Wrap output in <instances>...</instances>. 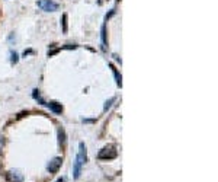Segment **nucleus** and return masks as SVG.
<instances>
[{"label": "nucleus", "mask_w": 218, "mask_h": 182, "mask_svg": "<svg viewBox=\"0 0 218 182\" xmlns=\"http://www.w3.org/2000/svg\"><path fill=\"white\" fill-rule=\"evenodd\" d=\"M101 38H102V50L106 51V25H102V29H101Z\"/></svg>", "instance_id": "obj_7"}, {"label": "nucleus", "mask_w": 218, "mask_h": 182, "mask_svg": "<svg viewBox=\"0 0 218 182\" xmlns=\"http://www.w3.org/2000/svg\"><path fill=\"white\" fill-rule=\"evenodd\" d=\"M58 143L61 144V146H66V133H64L63 128H60L58 130Z\"/></svg>", "instance_id": "obj_8"}, {"label": "nucleus", "mask_w": 218, "mask_h": 182, "mask_svg": "<svg viewBox=\"0 0 218 182\" xmlns=\"http://www.w3.org/2000/svg\"><path fill=\"white\" fill-rule=\"evenodd\" d=\"M57 182H63V179H58V181H57Z\"/></svg>", "instance_id": "obj_14"}, {"label": "nucleus", "mask_w": 218, "mask_h": 182, "mask_svg": "<svg viewBox=\"0 0 218 182\" xmlns=\"http://www.w3.org/2000/svg\"><path fill=\"white\" fill-rule=\"evenodd\" d=\"M45 106H48L52 112H55V114H61L63 112V106L60 105V104H57V102H50V104H45Z\"/></svg>", "instance_id": "obj_6"}, {"label": "nucleus", "mask_w": 218, "mask_h": 182, "mask_svg": "<svg viewBox=\"0 0 218 182\" xmlns=\"http://www.w3.org/2000/svg\"><path fill=\"white\" fill-rule=\"evenodd\" d=\"M66 48H76V45H70L68 44V45H66Z\"/></svg>", "instance_id": "obj_13"}, {"label": "nucleus", "mask_w": 218, "mask_h": 182, "mask_svg": "<svg viewBox=\"0 0 218 182\" xmlns=\"http://www.w3.org/2000/svg\"><path fill=\"white\" fill-rule=\"evenodd\" d=\"M115 99H116V98H111L109 101H106V104H105V108H103V111H108L109 108L112 106V104H113V102H115Z\"/></svg>", "instance_id": "obj_10"}, {"label": "nucleus", "mask_w": 218, "mask_h": 182, "mask_svg": "<svg viewBox=\"0 0 218 182\" xmlns=\"http://www.w3.org/2000/svg\"><path fill=\"white\" fill-rule=\"evenodd\" d=\"M86 146L84 143H80L79 146V154L76 157V162H74V170H73V174H74V179H79L80 178V174H82V166L86 163Z\"/></svg>", "instance_id": "obj_1"}, {"label": "nucleus", "mask_w": 218, "mask_h": 182, "mask_svg": "<svg viewBox=\"0 0 218 182\" xmlns=\"http://www.w3.org/2000/svg\"><path fill=\"white\" fill-rule=\"evenodd\" d=\"M12 63H17V54L16 53H12Z\"/></svg>", "instance_id": "obj_12"}, {"label": "nucleus", "mask_w": 218, "mask_h": 182, "mask_svg": "<svg viewBox=\"0 0 218 182\" xmlns=\"http://www.w3.org/2000/svg\"><path fill=\"white\" fill-rule=\"evenodd\" d=\"M118 156L116 150L113 147H105L102 149L101 152L97 153V157L99 159H102V160H109V159H115V157Z\"/></svg>", "instance_id": "obj_2"}, {"label": "nucleus", "mask_w": 218, "mask_h": 182, "mask_svg": "<svg viewBox=\"0 0 218 182\" xmlns=\"http://www.w3.org/2000/svg\"><path fill=\"white\" fill-rule=\"evenodd\" d=\"M6 178L9 182H23V175L19 170H10L6 174Z\"/></svg>", "instance_id": "obj_5"}, {"label": "nucleus", "mask_w": 218, "mask_h": 182, "mask_svg": "<svg viewBox=\"0 0 218 182\" xmlns=\"http://www.w3.org/2000/svg\"><path fill=\"white\" fill-rule=\"evenodd\" d=\"M109 66H111V68H112V70H113V73H115V77H116V83H118V86H121V85H122V80H121V74H119V73L116 72V68L113 67L112 64H109Z\"/></svg>", "instance_id": "obj_9"}, {"label": "nucleus", "mask_w": 218, "mask_h": 182, "mask_svg": "<svg viewBox=\"0 0 218 182\" xmlns=\"http://www.w3.org/2000/svg\"><path fill=\"white\" fill-rule=\"evenodd\" d=\"M61 163H63L61 157H54V159H52V160H51L50 163H48L47 169H48V172H50V174H55V172H57V170L60 169Z\"/></svg>", "instance_id": "obj_4"}, {"label": "nucleus", "mask_w": 218, "mask_h": 182, "mask_svg": "<svg viewBox=\"0 0 218 182\" xmlns=\"http://www.w3.org/2000/svg\"><path fill=\"white\" fill-rule=\"evenodd\" d=\"M61 23H63V32H67V15L66 13L63 15V22Z\"/></svg>", "instance_id": "obj_11"}, {"label": "nucleus", "mask_w": 218, "mask_h": 182, "mask_svg": "<svg viewBox=\"0 0 218 182\" xmlns=\"http://www.w3.org/2000/svg\"><path fill=\"white\" fill-rule=\"evenodd\" d=\"M38 6L42 10H45V12H54V10L58 9V4L52 2V0H38Z\"/></svg>", "instance_id": "obj_3"}]
</instances>
